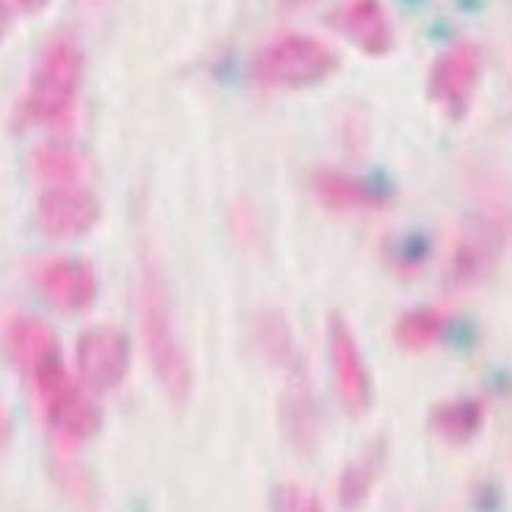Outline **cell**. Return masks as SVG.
<instances>
[{"instance_id": "1", "label": "cell", "mask_w": 512, "mask_h": 512, "mask_svg": "<svg viewBox=\"0 0 512 512\" xmlns=\"http://www.w3.org/2000/svg\"><path fill=\"white\" fill-rule=\"evenodd\" d=\"M139 310H142L144 346H147V358L155 371V380L175 405H183L191 393L189 355L175 330L167 280L155 266H144Z\"/></svg>"}, {"instance_id": "2", "label": "cell", "mask_w": 512, "mask_h": 512, "mask_svg": "<svg viewBox=\"0 0 512 512\" xmlns=\"http://www.w3.org/2000/svg\"><path fill=\"white\" fill-rule=\"evenodd\" d=\"M84 75V53L70 36H56L36 61L25 95V117L34 122H56L70 114Z\"/></svg>"}, {"instance_id": "3", "label": "cell", "mask_w": 512, "mask_h": 512, "mask_svg": "<svg viewBox=\"0 0 512 512\" xmlns=\"http://www.w3.org/2000/svg\"><path fill=\"white\" fill-rule=\"evenodd\" d=\"M338 70L333 48L313 36L291 34L277 39L255 56L252 75L263 86L274 89H308L327 81Z\"/></svg>"}, {"instance_id": "4", "label": "cell", "mask_w": 512, "mask_h": 512, "mask_svg": "<svg viewBox=\"0 0 512 512\" xmlns=\"http://www.w3.org/2000/svg\"><path fill=\"white\" fill-rule=\"evenodd\" d=\"M34 382L42 396V405L48 413L50 427L59 432L64 441L81 443L86 438H92L100 429V410L86 396L72 377L64 369L61 358L45 360L39 369L34 371Z\"/></svg>"}, {"instance_id": "5", "label": "cell", "mask_w": 512, "mask_h": 512, "mask_svg": "<svg viewBox=\"0 0 512 512\" xmlns=\"http://www.w3.org/2000/svg\"><path fill=\"white\" fill-rule=\"evenodd\" d=\"M327 360H330V377L341 407L349 416L363 418L374 402V385L358 338L341 313H330L327 319Z\"/></svg>"}, {"instance_id": "6", "label": "cell", "mask_w": 512, "mask_h": 512, "mask_svg": "<svg viewBox=\"0 0 512 512\" xmlns=\"http://www.w3.org/2000/svg\"><path fill=\"white\" fill-rule=\"evenodd\" d=\"M78 371L81 380L92 391H111L117 388L131 369V341L114 324L89 327L78 338Z\"/></svg>"}, {"instance_id": "7", "label": "cell", "mask_w": 512, "mask_h": 512, "mask_svg": "<svg viewBox=\"0 0 512 512\" xmlns=\"http://www.w3.org/2000/svg\"><path fill=\"white\" fill-rule=\"evenodd\" d=\"M39 227L53 239L84 236L100 219V200L84 186H50L36 208Z\"/></svg>"}, {"instance_id": "8", "label": "cell", "mask_w": 512, "mask_h": 512, "mask_svg": "<svg viewBox=\"0 0 512 512\" xmlns=\"http://www.w3.org/2000/svg\"><path fill=\"white\" fill-rule=\"evenodd\" d=\"M330 23L366 56H388L393 50L391 20L380 0H346Z\"/></svg>"}, {"instance_id": "9", "label": "cell", "mask_w": 512, "mask_h": 512, "mask_svg": "<svg viewBox=\"0 0 512 512\" xmlns=\"http://www.w3.org/2000/svg\"><path fill=\"white\" fill-rule=\"evenodd\" d=\"M39 286L50 305L75 313L89 308L97 297V274L86 261L56 258L39 269Z\"/></svg>"}, {"instance_id": "10", "label": "cell", "mask_w": 512, "mask_h": 512, "mask_svg": "<svg viewBox=\"0 0 512 512\" xmlns=\"http://www.w3.org/2000/svg\"><path fill=\"white\" fill-rule=\"evenodd\" d=\"M280 424H283L288 441L297 449H310L316 443L319 413H316V399L310 391L308 374L299 366V360L291 363L286 391L280 396Z\"/></svg>"}, {"instance_id": "11", "label": "cell", "mask_w": 512, "mask_h": 512, "mask_svg": "<svg viewBox=\"0 0 512 512\" xmlns=\"http://www.w3.org/2000/svg\"><path fill=\"white\" fill-rule=\"evenodd\" d=\"M479 78V50L474 45H454L432 64L429 72V95L446 106H460Z\"/></svg>"}, {"instance_id": "12", "label": "cell", "mask_w": 512, "mask_h": 512, "mask_svg": "<svg viewBox=\"0 0 512 512\" xmlns=\"http://www.w3.org/2000/svg\"><path fill=\"white\" fill-rule=\"evenodd\" d=\"M9 344H12L14 360H17L25 371H31V374H34L45 360L59 355L56 333L50 330L48 324L39 322V319H31V316L14 322L12 333H9Z\"/></svg>"}, {"instance_id": "13", "label": "cell", "mask_w": 512, "mask_h": 512, "mask_svg": "<svg viewBox=\"0 0 512 512\" xmlns=\"http://www.w3.org/2000/svg\"><path fill=\"white\" fill-rule=\"evenodd\" d=\"M313 189L327 208H363V205L377 203V197L363 180L338 169H319L313 175Z\"/></svg>"}, {"instance_id": "14", "label": "cell", "mask_w": 512, "mask_h": 512, "mask_svg": "<svg viewBox=\"0 0 512 512\" xmlns=\"http://www.w3.org/2000/svg\"><path fill=\"white\" fill-rule=\"evenodd\" d=\"M31 169L48 186H75L84 175V155L67 144H45L31 155Z\"/></svg>"}, {"instance_id": "15", "label": "cell", "mask_w": 512, "mask_h": 512, "mask_svg": "<svg viewBox=\"0 0 512 512\" xmlns=\"http://www.w3.org/2000/svg\"><path fill=\"white\" fill-rule=\"evenodd\" d=\"M382 465V443H377L374 449L358 457L355 463L346 465V471L338 479V499L344 507H358L360 501L369 496V490L374 488L377 482V474H380Z\"/></svg>"}, {"instance_id": "16", "label": "cell", "mask_w": 512, "mask_h": 512, "mask_svg": "<svg viewBox=\"0 0 512 512\" xmlns=\"http://www.w3.org/2000/svg\"><path fill=\"white\" fill-rule=\"evenodd\" d=\"M252 335L266 358L274 363H294V335L280 313H274V310L258 313L252 319Z\"/></svg>"}, {"instance_id": "17", "label": "cell", "mask_w": 512, "mask_h": 512, "mask_svg": "<svg viewBox=\"0 0 512 512\" xmlns=\"http://www.w3.org/2000/svg\"><path fill=\"white\" fill-rule=\"evenodd\" d=\"M441 327V316L435 310L424 308L405 313L393 327V335H396L399 346H405V349H427L441 335Z\"/></svg>"}, {"instance_id": "18", "label": "cell", "mask_w": 512, "mask_h": 512, "mask_svg": "<svg viewBox=\"0 0 512 512\" xmlns=\"http://www.w3.org/2000/svg\"><path fill=\"white\" fill-rule=\"evenodd\" d=\"M432 424L446 438H463L477 427V410L471 405H443L435 410Z\"/></svg>"}, {"instance_id": "19", "label": "cell", "mask_w": 512, "mask_h": 512, "mask_svg": "<svg viewBox=\"0 0 512 512\" xmlns=\"http://www.w3.org/2000/svg\"><path fill=\"white\" fill-rule=\"evenodd\" d=\"M274 512H324V507L322 499L313 490L299 488V485H286V488L277 490Z\"/></svg>"}, {"instance_id": "20", "label": "cell", "mask_w": 512, "mask_h": 512, "mask_svg": "<svg viewBox=\"0 0 512 512\" xmlns=\"http://www.w3.org/2000/svg\"><path fill=\"white\" fill-rule=\"evenodd\" d=\"M9 3L17 6V9H23V12H39V9L48 6V0H9Z\"/></svg>"}, {"instance_id": "21", "label": "cell", "mask_w": 512, "mask_h": 512, "mask_svg": "<svg viewBox=\"0 0 512 512\" xmlns=\"http://www.w3.org/2000/svg\"><path fill=\"white\" fill-rule=\"evenodd\" d=\"M6 31H9V9H6V3L0 0V39L6 36Z\"/></svg>"}]
</instances>
